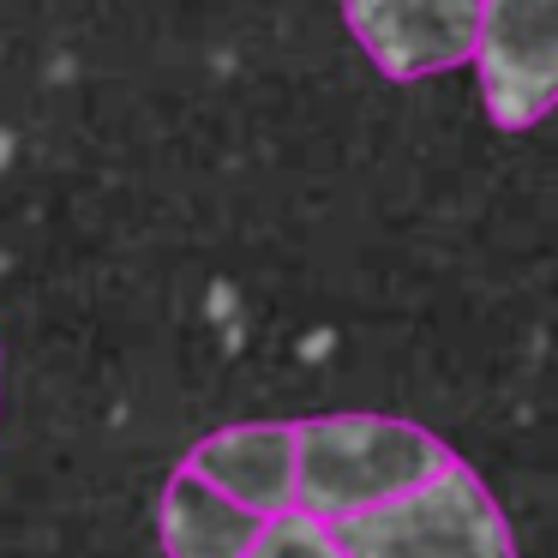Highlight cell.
I'll return each instance as SVG.
<instances>
[{
    "label": "cell",
    "instance_id": "52a82bcc",
    "mask_svg": "<svg viewBox=\"0 0 558 558\" xmlns=\"http://www.w3.org/2000/svg\"><path fill=\"white\" fill-rule=\"evenodd\" d=\"M246 558H349V546H342L337 522L313 517V510H282V517H265V529H258L253 553Z\"/></svg>",
    "mask_w": 558,
    "mask_h": 558
},
{
    "label": "cell",
    "instance_id": "6da1fadb",
    "mask_svg": "<svg viewBox=\"0 0 558 558\" xmlns=\"http://www.w3.org/2000/svg\"><path fill=\"white\" fill-rule=\"evenodd\" d=\"M301 426V481L294 505L325 522H349L373 505L426 486L450 457L433 426L397 421V414H313Z\"/></svg>",
    "mask_w": 558,
    "mask_h": 558
},
{
    "label": "cell",
    "instance_id": "8992f818",
    "mask_svg": "<svg viewBox=\"0 0 558 558\" xmlns=\"http://www.w3.org/2000/svg\"><path fill=\"white\" fill-rule=\"evenodd\" d=\"M265 529V517L246 505H234L229 493H217L210 481H198L193 469H174L169 486L157 498V534L162 558H246Z\"/></svg>",
    "mask_w": 558,
    "mask_h": 558
},
{
    "label": "cell",
    "instance_id": "5b68a950",
    "mask_svg": "<svg viewBox=\"0 0 558 558\" xmlns=\"http://www.w3.org/2000/svg\"><path fill=\"white\" fill-rule=\"evenodd\" d=\"M186 469L229 493L234 505L258 517L294 510V481H301V426L294 421H241L217 426L186 450Z\"/></svg>",
    "mask_w": 558,
    "mask_h": 558
},
{
    "label": "cell",
    "instance_id": "277c9868",
    "mask_svg": "<svg viewBox=\"0 0 558 558\" xmlns=\"http://www.w3.org/2000/svg\"><path fill=\"white\" fill-rule=\"evenodd\" d=\"M486 0H342V25L385 78H438L481 49Z\"/></svg>",
    "mask_w": 558,
    "mask_h": 558
},
{
    "label": "cell",
    "instance_id": "3957f363",
    "mask_svg": "<svg viewBox=\"0 0 558 558\" xmlns=\"http://www.w3.org/2000/svg\"><path fill=\"white\" fill-rule=\"evenodd\" d=\"M474 73L505 133L546 121L558 109V0H486Z\"/></svg>",
    "mask_w": 558,
    "mask_h": 558
},
{
    "label": "cell",
    "instance_id": "7a4b0ae2",
    "mask_svg": "<svg viewBox=\"0 0 558 558\" xmlns=\"http://www.w3.org/2000/svg\"><path fill=\"white\" fill-rule=\"evenodd\" d=\"M337 534L349 558H517L510 517L462 462H445L426 486L337 522Z\"/></svg>",
    "mask_w": 558,
    "mask_h": 558
}]
</instances>
